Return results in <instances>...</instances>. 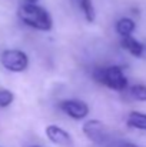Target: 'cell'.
Masks as SVG:
<instances>
[{
	"instance_id": "obj_1",
	"label": "cell",
	"mask_w": 146,
	"mask_h": 147,
	"mask_svg": "<svg viewBox=\"0 0 146 147\" xmlns=\"http://www.w3.org/2000/svg\"><path fill=\"white\" fill-rule=\"evenodd\" d=\"M19 19L29 27L36 29L39 32H50L53 27V19L48 10L37 3H27L19 6L17 10Z\"/></svg>"
},
{
	"instance_id": "obj_2",
	"label": "cell",
	"mask_w": 146,
	"mask_h": 147,
	"mask_svg": "<svg viewBox=\"0 0 146 147\" xmlns=\"http://www.w3.org/2000/svg\"><path fill=\"white\" fill-rule=\"evenodd\" d=\"M93 79L97 83L106 86L115 92H123L128 89V79L119 66H107L100 67L93 71Z\"/></svg>"
},
{
	"instance_id": "obj_3",
	"label": "cell",
	"mask_w": 146,
	"mask_h": 147,
	"mask_svg": "<svg viewBox=\"0 0 146 147\" xmlns=\"http://www.w3.org/2000/svg\"><path fill=\"white\" fill-rule=\"evenodd\" d=\"M82 130H83V134L95 144L99 146H107L112 143V134H110V130L96 119H92V120H88L83 123L82 126Z\"/></svg>"
},
{
	"instance_id": "obj_4",
	"label": "cell",
	"mask_w": 146,
	"mask_h": 147,
	"mask_svg": "<svg viewBox=\"0 0 146 147\" xmlns=\"http://www.w3.org/2000/svg\"><path fill=\"white\" fill-rule=\"evenodd\" d=\"M1 66L12 73H22L29 67V56L19 49H7L0 56Z\"/></svg>"
},
{
	"instance_id": "obj_5",
	"label": "cell",
	"mask_w": 146,
	"mask_h": 147,
	"mask_svg": "<svg viewBox=\"0 0 146 147\" xmlns=\"http://www.w3.org/2000/svg\"><path fill=\"white\" fill-rule=\"evenodd\" d=\"M59 109L73 120H83L89 116V106L79 98H67L59 103Z\"/></svg>"
},
{
	"instance_id": "obj_6",
	"label": "cell",
	"mask_w": 146,
	"mask_h": 147,
	"mask_svg": "<svg viewBox=\"0 0 146 147\" xmlns=\"http://www.w3.org/2000/svg\"><path fill=\"white\" fill-rule=\"evenodd\" d=\"M46 137L49 140L59 147H72L73 144V139L69 134V131H66L65 129H62L60 126L56 124H49L45 130Z\"/></svg>"
},
{
	"instance_id": "obj_7",
	"label": "cell",
	"mask_w": 146,
	"mask_h": 147,
	"mask_svg": "<svg viewBox=\"0 0 146 147\" xmlns=\"http://www.w3.org/2000/svg\"><path fill=\"white\" fill-rule=\"evenodd\" d=\"M120 46L128 53H130L133 57H142L145 53V46L133 36H123L120 40Z\"/></svg>"
},
{
	"instance_id": "obj_8",
	"label": "cell",
	"mask_w": 146,
	"mask_h": 147,
	"mask_svg": "<svg viewBox=\"0 0 146 147\" xmlns=\"http://www.w3.org/2000/svg\"><path fill=\"white\" fill-rule=\"evenodd\" d=\"M116 32L117 34H120L122 37L123 36H132V33L135 32L136 29V23L133 19L130 17H120L117 22H116Z\"/></svg>"
},
{
	"instance_id": "obj_9",
	"label": "cell",
	"mask_w": 146,
	"mask_h": 147,
	"mask_svg": "<svg viewBox=\"0 0 146 147\" xmlns=\"http://www.w3.org/2000/svg\"><path fill=\"white\" fill-rule=\"evenodd\" d=\"M126 124L130 129H136V130H143L146 131V114L145 113H139V111H132L128 114L126 119Z\"/></svg>"
},
{
	"instance_id": "obj_10",
	"label": "cell",
	"mask_w": 146,
	"mask_h": 147,
	"mask_svg": "<svg viewBox=\"0 0 146 147\" xmlns=\"http://www.w3.org/2000/svg\"><path fill=\"white\" fill-rule=\"evenodd\" d=\"M73 1L82 10L85 19L89 23L95 22V19H96V10H95V6H93V1L92 0H73Z\"/></svg>"
},
{
	"instance_id": "obj_11",
	"label": "cell",
	"mask_w": 146,
	"mask_h": 147,
	"mask_svg": "<svg viewBox=\"0 0 146 147\" xmlns=\"http://www.w3.org/2000/svg\"><path fill=\"white\" fill-rule=\"evenodd\" d=\"M130 96L138 101H146V86L145 84H133L129 90Z\"/></svg>"
},
{
	"instance_id": "obj_12",
	"label": "cell",
	"mask_w": 146,
	"mask_h": 147,
	"mask_svg": "<svg viewBox=\"0 0 146 147\" xmlns=\"http://www.w3.org/2000/svg\"><path fill=\"white\" fill-rule=\"evenodd\" d=\"M14 100L13 92L7 90V89H1L0 90V107H9Z\"/></svg>"
},
{
	"instance_id": "obj_13",
	"label": "cell",
	"mask_w": 146,
	"mask_h": 147,
	"mask_svg": "<svg viewBox=\"0 0 146 147\" xmlns=\"http://www.w3.org/2000/svg\"><path fill=\"white\" fill-rule=\"evenodd\" d=\"M113 147H138L136 144H133V143H130V142H119V143H115V144H112Z\"/></svg>"
},
{
	"instance_id": "obj_14",
	"label": "cell",
	"mask_w": 146,
	"mask_h": 147,
	"mask_svg": "<svg viewBox=\"0 0 146 147\" xmlns=\"http://www.w3.org/2000/svg\"><path fill=\"white\" fill-rule=\"evenodd\" d=\"M24 1H27V3H37L39 0H24Z\"/></svg>"
},
{
	"instance_id": "obj_15",
	"label": "cell",
	"mask_w": 146,
	"mask_h": 147,
	"mask_svg": "<svg viewBox=\"0 0 146 147\" xmlns=\"http://www.w3.org/2000/svg\"><path fill=\"white\" fill-rule=\"evenodd\" d=\"M33 147H40V146H33Z\"/></svg>"
},
{
	"instance_id": "obj_16",
	"label": "cell",
	"mask_w": 146,
	"mask_h": 147,
	"mask_svg": "<svg viewBox=\"0 0 146 147\" xmlns=\"http://www.w3.org/2000/svg\"><path fill=\"white\" fill-rule=\"evenodd\" d=\"M145 51H146V46H145Z\"/></svg>"
}]
</instances>
